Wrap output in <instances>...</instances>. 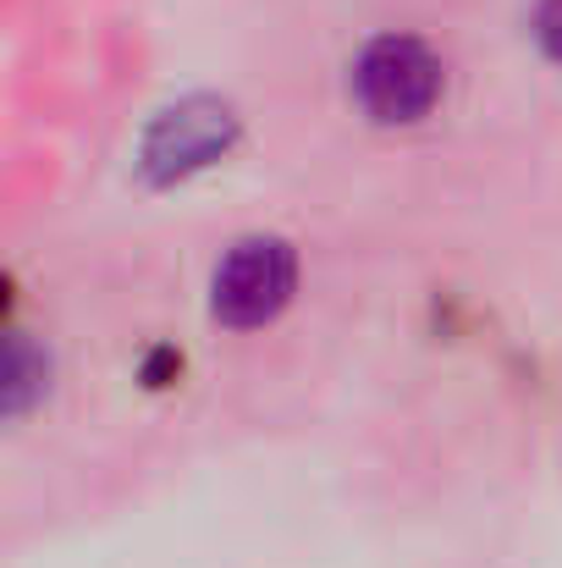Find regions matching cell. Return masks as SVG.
I'll return each mask as SVG.
<instances>
[{"label":"cell","instance_id":"obj_4","mask_svg":"<svg viewBox=\"0 0 562 568\" xmlns=\"http://www.w3.org/2000/svg\"><path fill=\"white\" fill-rule=\"evenodd\" d=\"M6 376H11V381H6V408H11V414H22V408L33 403V392H39L44 359H39V354L17 337V343H11V371H6Z\"/></svg>","mask_w":562,"mask_h":568},{"label":"cell","instance_id":"obj_1","mask_svg":"<svg viewBox=\"0 0 562 568\" xmlns=\"http://www.w3.org/2000/svg\"><path fill=\"white\" fill-rule=\"evenodd\" d=\"M354 89L375 122H419L441 94V61L419 39L386 33V39L365 44V55L354 67Z\"/></svg>","mask_w":562,"mask_h":568},{"label":"cell","instance_id":"obj_2","mask_svg":"<svg viewBox=\"0 0 562 568\" xmlns=\"http://www.w3.org/2000/svg\"><path fill=\"white\" fill-rule=\"evenodd\" d=\"M232 139H237L232 105L198 94V100H183V105H172V111L155 116V128L144 133L139 166H144L150 183L166 189V183H183L193 172H204L210 161H221L232 150Z\"/></svg>","mask_w":562,"mask_h":568},{"label":"cell","instance_id":"obj_3","mask_svg":"<svg viewBox=\"0 0 562 568\" xmlns=\"http://www.w3.org/2000/svg\"><path fill=\"white\" fill-rule=\"evenodd\" d=\"M293 282H298L293 248L282 237H248L215 271V321H226L237 332L243 326H265L293 298Z\"/></svg>","mask_w":562,"mask_h":568},{"label":"cell","instance_id":"obj_5","mask_svg":"<svg viewBox=\"0 0 562 568\" xmlns=\"http://www.w3.org/2000/svg\"><path fill=\"white\" fill-rule=\"evenodd\" d=\"M535 39H541V50L562 61V0H541V11H535Z\"/></svg>","mask_w":562,"mask_h":568}]
</instances>
